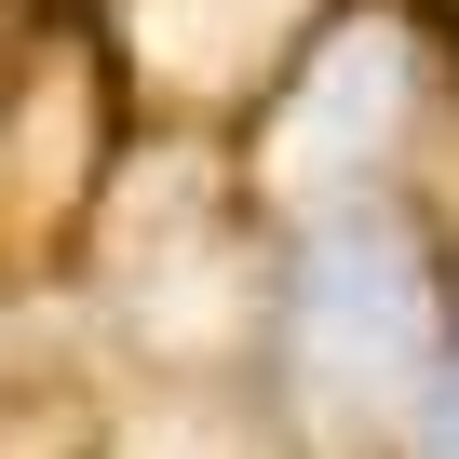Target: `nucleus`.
<instances>
[{
    "label": "nucleus",
    "mask_w": 459,
    "mask_h": 459,
    "mask_svg": "<svg viewBox=\"0 0 459 459\" xmlns=\"http://www.w3.org/2000/svg\"><path fill=\"white\" fill-rule=\"evenodd\" d=\"M392 108H405V41H392V28H338V41L311 55L298 108H284V176H298V189L365 176L378 135H392Z\"/></svg>",
    "instance_id": "2"
},
{
    "label": "nucleus",
    "mask_w": 459,
    "mask_h": 459,
    "mask_svg": "<svg viewBox=\"0 0 459 459\" xmlns=\"http://www.w3.org/2000/svg\"><path fill=\"white\" fill-rule=\"evenodd\" d=\"M432 459H459V378L432 392Z\"/></svg>",
    "instance_id": "3"
},
{
    "label": "nucleus",
    "mask_w": 459,
    "mask_h": 459,
    "mask_svg": "<svg viewBox=\"0 0 459 459\" xmlns=\"http://www.w3.org/2000/svg\"><path fill=\"white\" fill-rule=\"evenodd\" d=\"M298 378L351 419V405H405L432 378V271L405 230L338 216L298 257Z\"/></svg>",
    "instance_id": "1"
}]
</instances>
